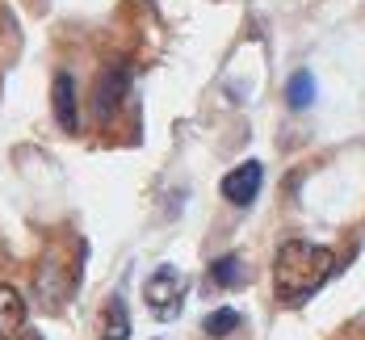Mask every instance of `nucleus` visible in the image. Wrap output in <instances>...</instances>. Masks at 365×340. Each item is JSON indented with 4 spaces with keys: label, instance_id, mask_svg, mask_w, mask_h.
Segmentation results:
<instances>
[{
    "label": "nucleus",
    "instance_id": "f257e3e1",
    "mask_svg": "<svg viewBox=\"0 0 365 340\" xmlns=\"http://www.w3.org/2000/svg\"><path fill=\"white\" fill-rule=\"evenodd\" d=\"M336 269V252L324 244H311V239H290L277 248V261H273V290L282 302H307Z\"/></svg>",
    "mask_w": 365,
    "mask_h": 340
},
{
    "label": "nucleus",
    "instance_id": "f03ea898",
    "mask_svg": "<svg viewBox=\"0 0 365 340\" xmlns=\"http://www.w3.org/2000/svg\"><path fill=\"white\" fill-rule=\"evenodd\" d=\"M143 299H147V306H151V315L173 319V315L181 311V302H185V277L173 269V264H160V269L147 277Z\"/></svg>",
    "mask_w": 365,
    "mask_h": 340
},
{
    "label": "nucleus",
    "instance_id": "7ed1b4c3",
    "mask_svg": "<svg viewBox=\"0 0 365 340\" xmlns=\"http://www.w3.org/2000/svg\"><path fill=\"white\" fill-rule=\"evenodd\" d=\"M126 88H130V68H126V63L106 68V72L97 76V88H93V113H97L101 122L113 118L118 105H122V97H126Z\"/></svg>",
    "mask_w": 365,
    "mask_h": 340
},
{
    "label": "nucleus",
    "instance_id": "20e7f679",
    "mask_svg": "<svg viewBox=\"0 0 365 340\" xmlns=\"http://www.w3.org/2000/svg\"><path fill=\"white\" fill-rule=\"evenodd\" d=\"M264 185V168L248 160V164H240V168H231L227 177H222V197L231 202V206H252L256 193Z\"/></svg>",
    "mask_w": 365,
    "mask_h": 340
},
{
    "label": "nucleus",
    "instance_id": "39448f33",
    "mask_svg": "<svg viewBox=\"0 0 365 340\" xmlns=\"http://www.w3.org/2000/svg\"><path fill=\"white\" fill-rule=\"evenodd\" d=\"M51 105H55V122L63 130H80V105H76L72 72H55V80H51Z\"/></svg>",
    "mask_w": 365,
    "mask_h": 340
},
{
    "label": "nucleus",
    "instance_id": "423d86ee",
    "mask_svg": "<svg viewBox=\"0 0 365 340\" xmlns=\"http://www.w3.org/2000/svg\"><path fill=\"white\" fill-rule=\"evenodd\" d=\"M26 324V299L13 286H0V340H13Z\"/></svg>",
    "mask_w": 365,
    "mask_h": 340
},
{
    "label": "nucleus",
    "instance_id": "0eeeda50",
    "mask_svg": "<svg viewBox=\"0 0 365 340\" xmlns=\"http://www.w3.org/2000/svg\"><path fill=\"white\" fill-rule=\"evenodd\" d=\"M206 277H210V286H219V290H240L244 286V257L240 252H227V257H219V261L206 269Z\"/></svg>",
    "mask_w": 365,
    "mask_h": 340
},
{
    "label": "nucleus",
    "instance_id": "6e6552de",
    "mask_svg": "<svg viewBox=\"0 0 365 340\" xmlns=\"http://www.w3.org/2000/svg\"><path fill=\"white\" fill-rule=\"evenodd\" d=\"M126 336H130V315H126L122 294H113L101 311V340H126Z\"/></svg>",
    "mask_w": 365,
    "mask_h": 340
},
{
    "label": "nucleus",
    "instance_id": "1a4fd4ad",
    "mask_svg": "<svg viewBox=\"0 0 365 340\" xmlns=\"http://www.w3.org/2000/svg\"><path fill=\"white\" fill-rule=\"evenodd\" d=\"M315 101V76L307 72V68H298V72L286 80V105L290 110H307Z\"/></svg>",
    "mask_w": 365,
    "mask_h": 340
},
{
    "label": "nucleus",
    "instance_id": "9d476101",
    "mask_svg": "<svg viewBox=\"0 0 365 340\" xmlns=\"http://www.w3.org/2000/svg\"><path fill=\"white\" fill-rule=\"evenodd\" d=\"M206 336H231L235 328H240V311H231V306H222V311H215V315H206Z\"/></svg>",
    "mask_w": 365,
    "mask_h": 340
}]
</instances>
